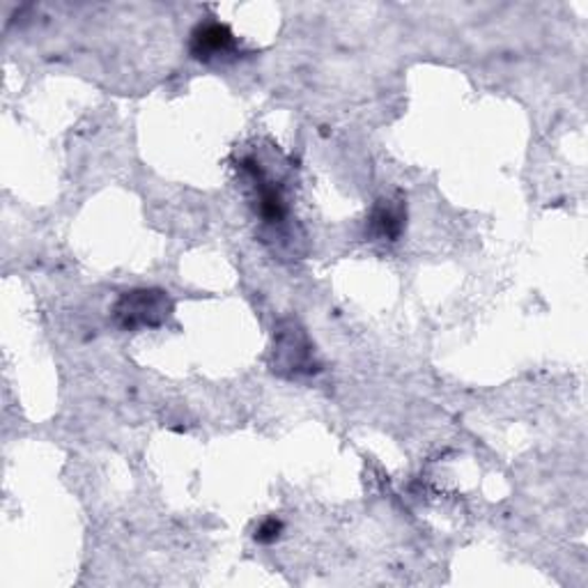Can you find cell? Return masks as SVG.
Listing matches in <instances>:
<instances>
[{
	"label": "cell",
	"mask_w": 588,
	"mask_h": 588,
	"mask_svg": "<svg viewBox=\"0 0 588 588\" xmlns=\"http://www.w3.org/2000/svg\"><path fill=\"white\" fill-rule=\"evenodd\" d=\"M281 534H283V522L276 517H267L255 528V540L260 545H272L281 538Z\"/></svg>",
	"instance_id": "cell-5"
},
{
	"label": "cell",
	"mask_w": 588,
	"mask_h": 588,
	"mask_svg": "<svg viewBox=\"0 0 588 588\" xmlns=\"http://www.w3.org/2000/svg\"><path fill=\"white\" fill-rule=\"evenodd\" d=\"M272 370L281 377L315 375L319 370V364L315 361V347L297 319L285 317L276 325Z\"/></svg>",
	"instance_id": "cell-2"
},
{
	"label": "cell",
	"mask_w": 588,
	"mask_h": 588,
	"mask_svg": "<svg viewBox=\"0 0 588 588\" xmlns=\"http://www.w3.org/2000/svg\"><path fill=\"white\" fill-rule=\"evenodd\" d=\"M407 223V204L402 200H379L370 217H368V232L370 238L398 242Z\"/></svg>",
	"instance_id": "cell-4"
},
{
	"label": "cell",
	"mask_w": 588,
	"mask_h": 588,
	"mask_svg": "<svg viewBox=\"0 0 588 588\" xmlns=\"http://www.w3.org/2000/svg\"><path fill=\"white\" fill-rule=\"evenodd\" d=\"M175 302L159 287H138L120 294L113 306V322L123 332L159 329L170 319Z\"/></svg>",
	"instance_id": "cell-1"
},
{
	"label": "cell",
	"mask_w": 588,
	"mask_h": 588,
	"mask_svg": "<svg viewBox=\"0 0 588 588\" xmlns=\"http://www.w3.org/2000/svg\"><path fill=\"white\" fill-rule=\"evenodd\" d=\"M240 51L238 38L230 31L225 23L210 21L200 23L191 33V55L200 63L221 61V57L234 55Z\"/></svg>",
	"instance_id": "cell-3"
}]
</instances>
